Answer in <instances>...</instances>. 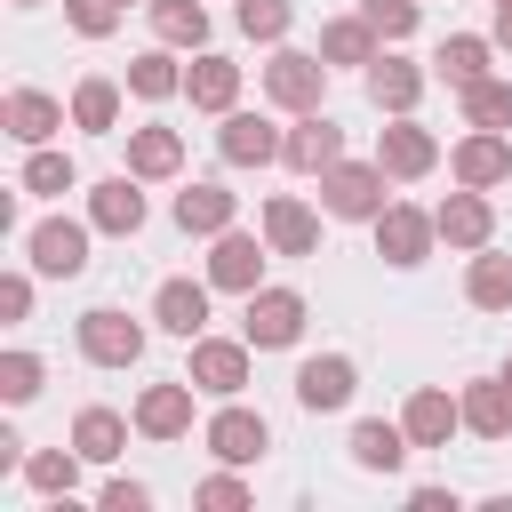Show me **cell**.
<instances>
[{
    "label": "cell",
    "mask_w": 512,
    "mask_h": 512,
    "mask_svg": "<svg viewBox=\"0 0 512 512\" xmlns=\"http://www.w3.org/2000/svg\"><path fill=\"white\" fill-rule=\"evenodd\" d=\"M320 208H328V224H376L384 208H392V176H384V160H336L328 176H320Z\"/></svg>",
    "instance_id": "6da1fadb"
},
{
    "label": "cell",
    "mask_w": 512,
    "mask_h": 512,
    "mask_svg": "<svg viewBox=\"0 0 512 512\" xmlns=\"http://www.w3.org/2000/svg\"><path fill=\"white\" fill-rule=\"evenodd\" d=\"M328 72H336V64H328L320 48H288V40H280L272 64H264V104L288 112V120H296V112H320V104H328Z\"/></svg>",
    "instance_id": "7a4b0ae2"
},
{
    "label": "cell",
    "mask_w": 512,
    "mask_h": 512,
    "mask_svg": "<svg viewBox=\"0 0 512 512\" xmlns=\"http://www.w3.org/2000/svg\"><path fill=\"white\" fill-rule=\"evenodd\" d=\"M72 344H80V360H88V368H136V360H144V344H152V328H144V320H128L120 304H88V312L72 320Z\"/></svg>",
    "instance_id": "3957f363"
},
{
    "label": "cell",
    "mask_w": 512,
    "mask_h": 512,
    "mask_svg": "<svg viewBox=\"0 0 512 512\" xmlns=\"http://www.w3.org/2000/svg\"><path fill=\"white\" fill-rule=\"evenodd\" d=\"M184 376L200 384V400H240L256 384V344L248 336H192Z\"/></svg>",
    "instance_id": "277c9868"
},
{
    "label": "cell",
    "mask_w": 512,
    "mask_h": 512,
    "mask_svg": "<svg viewBox=\"0 0 512 512\" xmlns=\"http://www.w3.org/2000/svg\"><path fill=\"white\" fill-rule=\"evenodd\" d=\"M200 448L216 456V464H264L272 456V416L264 408H248V400H216V416L200 424Z\"/></svg>",
    "instance_id": "5b68a950"
},
{
    "label": "cell",
    "mask_w": 512,
    "mask_h": 512,
    "mask_svg": "<svg viewBox=\"0 0 512 512\" xmlns=\"http://www.w3.org/2000/svg\"><path fill=\"white\" fill-rule=\"evenodd\" d=\"M88 240H96L88 216H40V224L24 232V264H32L40 280H80V272H88Z\"/></svg>",
    "instance_id": "8992f818"
},
{
    "label": "cell",
    "mask_w": 512,
    "mask_h": 512,
    "mask_svg": "<svg viewBox=\"0 0 512 512\" xmlns=\"http://www.w3.org/2000/svg\"><path fill=\"white\" fill-rule=\"evenodd\" d=\"M304 320H312V304H304V288H256L248 296V312H240V336L256 344V352H288V344H304Z\"/></svg>",
    "instance_id": "52a82bcc"
},
{
    "label": "cell",
    "mask_w": 512,
    "mask_h": 512,
    "mask_svg": "<svg viewBox=\"0 0 512 512\" xmlns=\"http://www.w3.org/2000/svg\"><path fill=\"white\" fill-rule=\"evenodd\" d=\"M376 160H384V176H392V184H424L448 152H440V136H432L416 112H392V120L376 128Z\"/></svg>",
    "instance_id": "ba28073f"
},
{
    "label": "cell",
    "mask_w": 512,
    "mask_h": 512,
    "mask_svg": "<svg viewBox=\"0 0 512 512\" xmlns=\"http://www.w3.org/2000/svg\"><path fill=\"white\" fill-rule=\"evenodd\" d=\"M264 264H272V240L264 232H240L232 224V232L208 240V288L216 296H256L264 288Z\"/></svg>",
    "instance_id": "9c48e42d"
},
{
    "label": "cell",
    "mask_w": 512,
    "mask_h": 512,
    "mask_svg": "<svg viewBox=\"0 0 512 512\" xmlns=\"http://www.w3.org/2000/svg\"><path fill=\"white\" fill-rule=\"evenodd\" d=\"M128 416H136V440H160V448H168V440H192V416H200V384H192V376L144 384Z\"/></svg>",
    "instance_id": "30bf717a"
},
{
    "label": "cell",
    "mask_w": 512,
    "mask_h": 512,
    "mask_svg": "<svg viewBox=\"0 0 512 512\" xmlns=\"http://www.w3.org/2000/svg\"><path fill=\"white\" fill-rule=\"evenodd\" d=\"M336 160H344V120H336L328 104H320V112H296V120H288V144H280V168L320 184Z\"/></svg>",
    "instance_id": "8fae6325"
},
{
    "label": "cell",
    "mask_w": 512,
    "mask_h": 512,
    "mask_svg": "<svg viewBox=\"0 0 512 512\" xmlns=\"http://www.w3.org/2000/svg\"><path fill=\"white\" fill-rule=\"evenodd\" d=\"M368 232H376V256H384L392 272H416V264L440 248V224H432V208H416V200H392Z\"/></svg>",
    "instance_id": "7c38bea8"
},
{
    "label": "cell",
    "mask_w": 512,
    "mask_h": 512,
    "mask_svg": "<svg viewBox=\"0 0 512 512\" xmlns=\"http://www.w3.org/2000/svg\"><path fill=\"white\" fill-rule=\"evenodd\" d=\"M296 408L304 416H336V408H352V392H360V368H352V352H312V360H296Z\"/></svg>",
    "instance_id": "4fadbf2b"
},
{
    "label": "cell",
    "mask_w": 512,
    "mask_h": 512,
    "mask_svg": "<svg viewBox=\"0 0 512 512\" xmlns=\"http://www.w3.org/2000/svg\"><path fill=\"white\" fill-rule=\"evenodd\" d=\"M280 144H288V128H272V120L248 112V104H232V112L216 120V160H224V168H272Z\"/></svg>",
    "instance_id": "5bb4252c"
},
{
    "label": "cell",
    "mask_w": 512,
    "mask_h": 512,
    "mask_svg": "<svg viewBox=\"0 0 512 512\" xmlns=\"http://www.w3.org/2000/svg\"><path fill=\"white\" fill-rule=\"evenodd\" d=\"M448 176L472 184V192L512 184V136H504V128H464V136L448 144Z\"/></svg>",
    "instance_id": "9a60e30c"
},
{
    "label": "cell",
    "mask_w": 512,
    "mask_h": 512,
    "mask_svg": "<svg viewBox=\"0 0 512 512\" xmlns=\"http://www.w3.org/2000/svg\"><path fill=\"white\" fill-rule=\"evenodd\" d=\"M168 216H176V232H184V240H216V232H232V224H240V192H232V184H216V176H192V184L168 200Z\"/></svg>",
    "instance_id": "2e32d148"
},
{
    "label": "cell",
    "mask_w": 512,
    "mask_h": 512,
    "mask_svg": "<svg viewBox=\"0 0 512 512\" xmlns=\"http://www.w3.org/2000/svg\"><path fill=\"white\" fill-rule=\"evenodd\" d=\"M144 216H152V200H144V176H104V184H88V224L104 232V240H136L144 232Z\"/></svg>",
    "instance_id": "e0dca14e"
},
{
    "label": "cell",
    "mask_w": 512,
    "mask_h": 512,
    "mask_svg": "<svg viewBox=\"0 0 512 512\" xmlns=\"http://www.w3.org/2000/svg\"><path fill=\"white\" fill-rule=\"evenodd\" d=\"M360 88H368V104L392 120V112H416V104H424V88H432V64H408L400 48H384V56L360 72Z\"/></svg>",
    "instance_id": "ac0fdd59"
},
{
    "label": "cell",
    "mask_w": 512,
    "mask_h": 512,
    "mask_svg": "<svg viewBox=\"0 0 512 512\" xmlns=\"http://www.w3.org/2000/svg\"><path fill=\"white\" fill-rule=\"evenodd\" d=\"M64 120H72V104H56L48 88H8L0 96V128H8V144H56L64 136Z\"/></svg>",
    "instance_id": "d6986e66"
},
{
    "label": "cell",
    "mask_w": 512,
    "mask_h": 512,
    "mask_svg": "<svg viewBox=\"0 0 512 512\" xmlns=\"http://www.w3.org/2000/svg\"><path fill=\"white\" fill-rule=\"evenodd\" d=\"M432 224H440V248L472 256V248H488V240H496V200H488V192H472V184H456V192L432 208Z\"/></svg>",
    "instance_id": "ffe728a7"
},
{
    "label": "cell",
    "mask_w": 512,
    "mask_h": 512,
    "mask_svg": "<svg viewBox=\"0 0 512 512\" xmlns=\"http://www.w3.org/2000/svg\"><path fill=\"white\" fill-rule=\"evenodd\" d=\"M320 216H328V208H312V200H296V192H272L264 216H256V232L272 240V256H320Z\"/></svg>",
    "instance_id": "44dd1931"
},
{
    "label": "cell",
    "mask_w": 512,
    "mask_h": 512,
    "mask_svg": "<svg viewBox=\"0 0 512 512\" xmlns=\"http://www.w3.org/2000/svg\"><path fill=\"white\" fill-rule=\"evenodd\" d=\"M208 296H216L208 280H184V272H176V280H160V288H152V328H160V336H176V344L208 336Z\"/></svg>",
    "instance_id": "7402d4cb"
},
{
    "label": "cell",
    "mask_w": 512,
    "mask_h": 512,
    "mask_svg": "<svg viewBox=\"0 0 512 512\" xmlns=\"http://www.w3.org/2000/svg\"><path fill=\"white\" fill-rule=\"evenodd\" d=\"M400 424H408V440H416V448H448V440L464 432V408H456V392H448V384H416V392L400 400Z\"/></svg>",
    "instance_id": "603a6c76"
},
{
    "label": "cell",
    "mask_w": 512,
    "mask_h": 512,
    "mask_svg": "<svg viewBox=\"0 0 512 512\" xmlns=\"http://www.w3.org/2000/svg\"><path fill=\"white\" fill-rule=\"evenodd\" d=\"M344 456H352V472H400L416 456V440H408L400 416H360L352 440H344Z\"/></svg>",
    "instance_id": "cb8c5ba5"
},
{
    "label": "cell",
    "mask_w": 512,
    "mask_h": 512,
    "mask_svg": "<svg viewBox=\"0 0 512 512\" xmlns=\"http://www.w3.org/2000/svg\"><path fill=\"white\" fill-rule=\"evenodd\" d=\"M128 176H144V184H176V176H184V128H168V120L128 128Z\"/></svg>",
    "instance_id": "d4e9b609"
},
{
    "label": "cell",
    "mask_w": 512,
    "mask_h": 512,
    "mask_svg": "<svg viewBox=\"0 0 512 512\" xmlns=\"http://www.w3.org/2000/svg\"><path fill=\"white\" fill-rule=\"evenodd\" d=\"M488 72H496V40H488V32H448V40L432 48V80H448L456 96L480 88Z\"/></svg>",
    "instance_id": "484cf974"
},
{
    "label": "cell",
    "mask_w": 512,
    "mask_h": 512,
    "mask_svg": "<svg viewBox=\"0 0 512 512\" xmlns=\"http://www.w3.org/2000/svg\"><path fill=\"white\" fill-rule=\"evenodd\" d=\"M128 96L136 104H168V96H184V48H168V40H152V48H136L128 56Z\"/></svg>",
    "instance_id": "4316f807"
},
{
    "label": "cell",
    "mask_w": 512,
    "mask_h": 512,
    "mask_svg": "<svg viewBox=\"0 0 512 512\" xmlns=\"http://www.w3.org/2000/svg\"><path fill=\"white\" fill-rule=\"evenodd\" d=\"M184 96H192V112H232L240 104V64L224 56V48H200L192 64H184Z\"/></svg>",
    "instance_id": "83f0119b"
},
{
    "label": "cell",
    "mask_w": 512,
    "mask_h": 512,
    "mask_svg": "<svg viewBox=\"0 0 512 512\" xmlns=\"http://www.w3.org/2000/svg\"><path fill=\"white\" fill-rule=\"evenodd\" d=\"M456 408H464V432H472V440H512V384H504V376L456 384Z\"/></svg>",
    "instance_id": "f1b7e54d"
},
{
    "label": "cell",
    "mask_w": 512,
    "mask_h": 512,
    "mask_svg": "<svg viewBox=\"0 0 512 512\" xmlns=\"http://www.w3.org/2000/svg\"><path fill=\"white\" fill-rule=\"evenodd\" d=\"M120 104H128V80H112V72L72 80V128L80 136H120Z\"/></svg>",
    "instance_id": "f546056e"
},
{
    "label": "cell",
    "mask_w": 512,
    "mask_h": 512,
    "mask_svg": "<svg viewBox=\"0 0 512 512\" xmlns=\"http://www.w3.org/2000/svg\"><path fill=\"white\" fill-rule=\"evenodd\" d=\"M128 432H136V416H120V408H104V400H88V408L72 416V448H80L88 464H120V456H128Z\"/></svg>",
    "instance_id": "4dcf8cb0"
},
{
    "label": "cell",
    "mask_w": 512,
    "mask_h": 512,
    "mask_svg": "<svg viewBox=\"0 0 512 512\" xmlns=\"http://www.w3.org/2000/svg\"><path fill=\"white\" fill-rule=\"evenodd\" d=\"M80 472H88V456L64 440V448H32L24 456V488L32 496H48V504H72L80 496Z\"/></svg>",
    "instance_id": "1f68e13d"
},
{
    "label": "cell",
    "mask_w": 512,
    "mask_h": 512,
    "mask_svg": "<svg viewBox=\"0 0 512 512\" xmlns=\"http://www.w3.org/2000/svg\"><path fill=\"white\" fill-rule=\"evenodd\" d=\"M464 304H472V312H512V256H504L496 240L464 256Z\"/></svg>",
    "instance_id": "d6a6232c"
},
{
    "label": "cell",
    "mask_w": 512,
    "mask_h": 512,
    "mask_svg": "<svg viewBox=\"0 0 512 512\" xmlns=\"http://www.w3.org/2000/svg\"><path fill=\"white\" fill-rule=\"evenodd\" d=\"M16 192H32V200H64V192H80V160H72L64 144H32L24 168H16Z\"/></svg>",
    "instance_id": "836d02e7"
},
{
    "label": "cell",
    "mask_w": 512,
    "mask_h": 512,
    "mask_svg": "<svg viewBox=\"0 0 512 512\" xmlns=\"http://www.w3.org/2000/svg\"><path fill=\"white\" fill-rule=\"evenodd\" d=\"M320 56H328V64H352V72H368V64L384 56V40H376V24L352 8V16H328V24H320Z\"/></svg>",
    "instance_id": "e575fe53"
},
{
    "label": "cell",
    "mask_w": 512,
    "mask_h": 512,
    "mask_svg": "<svg viewBox=\"0 0 512 512\" xmlns=\"http://www.w3.org/2000/svg\"><path fill=\"white\" fill-rule=\"evenodd\" d=\"M144 16H152V40H168L184 56L208 48V0H144Z\"/></svg>",
    "instance_id": "d590c367"
},
{
    "label": "cell",
    "mask_w": 512,
    "mask_h": 512,
    "mask_svg": "<svg viewBox=\"0 0 512 512\" xmlns=\"http://www.w3.org/2000/svg\"><path fill=\"white\" fill-rule=\"evenodd\" d=\"M232 24H240V40L280 48V40L296 32V0H232Z\"/></svg>",
    "instance_id": "8d00e7d4"
},
{
    "label": "cell",
    "mask_w": 512,
    "mask_h": 512,
    "mask_svg": "<svg viewBox=\"0 0 512 512\" xmlns=\"http://www.w3.org/2000/svg\"><path fill=\"white\" fill-rule=\"evenodd\" d=\"M40 384H48V360L24 352V344H8V352H0V400H8V408H32Z\"/></svg>",
    "instance_id": "74e56055"
},
{
    "label": "cell",
    "mask_w": 512,
    "mask_h": 512,
    "mask_svg": "<svg viewBox=\"0 0 512 512\" xmlns=\"http://www.w3.org/2000/svg\"><path fill=\"white\" fill-rule=\"evenodd\" d=\"M456 104H464V128H512V80H504V72H488V80L464 88Z\"/></svg>",
    "instance_id": "f35d334b"
},
{
    "label": "cell",
    "mask_w": 512,
    "mask_h": 512,
    "mask_svg": "<svg viewBox=\"0 0 512 512\" xmlns=\"http://www.w3.org/2000/svg\"><path fill=\"white\" fill-rule=\"evenodd\" d=\"M360 16L376 24V40H384V48H400V40L424 24V0H360Z\"/></svg>",
    "instance_id": "ab89813d"
},
{
    "label": "cell",
    "mask_w": 512,
    "mask_h": 512,
    "mask_svg": "<svg viewBox=\"0 0 512 512\" xmlns=\"http://www.w3.org/2000/svg\"><path fill=\"white\" fill-rule=\"evenodd\" d=\"M192 504H200V512H248V480H240V464L208 472V480L192 488Z\"/></svg>",
    "instance_id": "60d3db41"
},
{
    "label": "cell",
    "mask_w": 512,
    "mask_h": 512,
    "mask_svg": "<svg viewBox=\"0 0 512 512\" xmlns=\"http://www.w3.org/2000/svg\"><path fill=\"white\" fill-rule=\"evenodd\" d=\"M120 16H128L120 0H64V24H72L80 40H112V32H120Z\"/></svg>",
    "instance_id": "b9f144b4"
},
{
    "label": "cell",
    "mask_w": 512,
    "mask_h": 512,
    "mask_svg": "<svg viewBox=\"0 0 512 512\" xmlns=\"http://www.w3.org/2000/svg\"><path fill=\"white\" fill-rule=\"evenodd\" d=\"M32 280H40L32 264L24 272H0V328H24L32 320Z\"/></svg>",
    "instance_id": "7bdbcfd3"
},
{
    "label": "cell",
    "mask_w": 512,
    "mask_h": 512,
    "mask_svg": "<svg viewBox=\"0 0 512 512\" xmlns=\"http://www.w3.org/2000/svg\"><path fill=\"white\" fill-rule=\"evenodd\" d=\"M96 504H104V512H152V488H144V480H104Z\"/></svg>",
    "instance_id": "ee69618b"
},
{
    "label": "cell",
    "mask_w": 512,
    "mask_h": 512,
    "mask_svg": "<svg viewBox=\"0 0 512 512\" xmlns=\"http://www.w3.org/2000/svg\"><path fill=\"white\" fill-rule=\"evenodd\" d=\"M408 512H456V488H408Z\"/></svg>",
    "instance_id": "f6af8a7d"
},
{
    "label": "cell",
    "mask_w": 512,
    "mask_h": 512,
    "mask_svg": "<svg viewBox=\"0 0 512 512\" xmlns=\"http://www.w3.org/2000/svg\"><path fill=\"white\" fill-rule=\"evenodd\" d=\"M488 40H496V48H512V0H496V16H488Z\"/></svg>",
    "instance_id": "bcb514c9"
},
{
    "label": "cell",
    "mask_w": 512,
    "mask_h": 512,
    "mask_svg": "<svg viewBox=\"0 0 512 512\" xmlns=\"http://www.w3.org/2000/svg\"><path fill=\"white\" fill-rule=\"evenodd\" d=\"M496 376H504V384H512V360H504V368H496Z\"/></svg>",
    "instance_id": "7dc6e473"
},
{
    "label": "cell",
    "mask_w": 512,
    "mask_h": 512,
    "mask_svg": "<svg viewBox=\"0 0 512 512\" xmlns=\"http://www.w3.org/2000/svg\"><path fill=\"white\" fill-rule=\"evenodd\" d=\"M8 8H40V0H8Z\"/></svg>",
    "instance_id": "c3c4849f"
},
{
    "label": "cell",
    "mask_w": 512,
    "mask_h": 512,
    "mask_svg": "<svg viewBox=\"0 0 512 512\" xmlns=\"http://www.w3.org/2000/svg\"><path fill=\"white\" fill-rule=\"evenodd\" d=\"M120 8H144V0H120Z\"/></svg>",
    "instance_id": "681fc988"
},
{
    "label": "cell",
    "mask_w": 512,
    "mask_h": 512,
    "mask_svg": "<svg viewBox=\"0 0 512 512\" xmlns=\"http://www.w3.org/2000/svg\"><path fill=\"white\" fill-rule=\"evenodd\" d=\"M488 8H496V0H488Z\"/></svg>",
    "instance_id": "f907efd6"
}]
</instances>
